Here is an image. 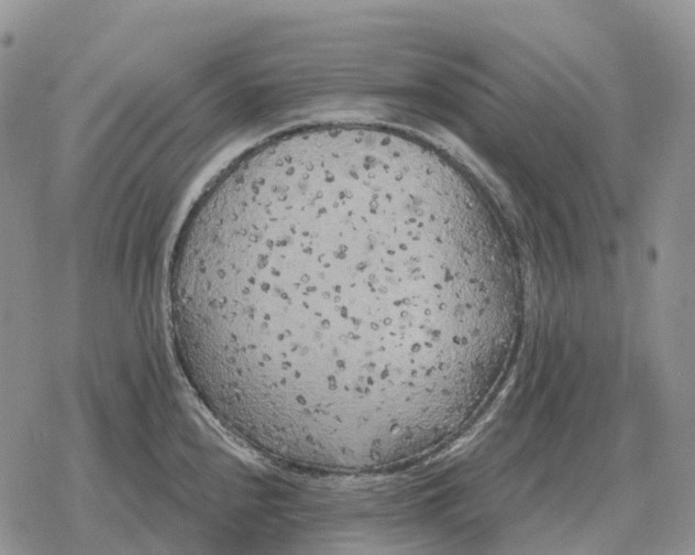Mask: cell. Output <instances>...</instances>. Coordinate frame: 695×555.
Instances as JSON below:
<instances>
[{"mask_svg": "<svg viewBox=\"0 0 695 555\" xmlns=\"http://www.w3.org/2000/svg\"><path fill=\"white\" fill-rule=\"evenodd\" d=\"M510 283L437 168L356 137L257 144L205 187L170 253V338L197 400L273 456L362 457L429 426Z\"/></svg>", "mask_w": 695, "mask_h": 555, "instance_id": "1", "label": "cell"}]
</instances>
